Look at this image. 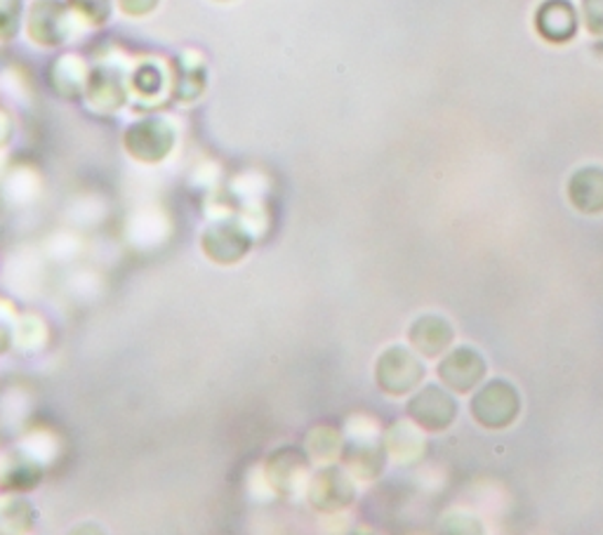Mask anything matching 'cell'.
I'll return each instance as SVG.
<instances>
[{
    "instance_id": "obj_1",
    "label": "cell",
    "mask_w": 603,
    "mask_h": 535,
    "mask_svg": "<svg viewBox=\"0 0 603 535\" xmlns=\"http://www.w3.org/2000/svg\"><path fill=\"white\" fill-rule=\"evenodd\" d=\"M474 421L491 432L507 429L522 413V396L507 380H491L472 396L469 404Z\"/></svg>"
},
{
    "instance_id": "obj_2",
    "label": "cell",
    "mask_w": 603,
    "mask_h": 535,
    "mask_svg": "<svg viewBox=\"0 0 603 535\" xmlns=\"http://www.w3.org/2000/svg\"><path fill=\"white\" fill-rule=\"evenodd\" d=\"M425 365L406 347L384 349L375 363L377 387L390 396L410 394L425 380Z\"/></svg>"
},
{
    "instance_id": "obj_3",
    "label": "cell",
    "mask_w": 603,
    "mask_h": 535,
    "mask_svg": "<svg viewBox=\"0 0 603 535\" xmlns=\"http://www.w3.org/2000/svg\"><path fill=\"white\" fill-rule=\"evenodd\" d=\"M408 417L425 432H446L458 421V401L437 384H427L408 401Z\"/></svg>"
},
{
    "instance_id": "obj_4",
    "label": "cell",
    "mask_w": 603,
    "mask_h": 535,
    "mask_svg": "<svg viewBox=\"0 0 603 535\" xmlns=\"http://www.w3.org/2000/svg\"><path fill=\"white\" fill-rule=\"evenodd\" d=\"M309 503L318 512H340L354 503L357 489L349 472L340 467H324L309 479Z\"/></svg>"
},
{
    "instance_id": "obj_5",
    "label": "cell",
    "mask_w": 603,
    "mask_h": 535,
    "mask_svg": "<svg viewBox=\"0 0 603 535\" xmlns=\"http://www.w3.org/2000/svg\"><path fill=\"white\" fill-rule=\"evenodd\" d=\"M441 382L450 392L469 394L485 378V361L472 347H458L446 354L437 368Z\"/></svg>"
},
{
    "instance_id": "obj_6",
    "label": "cell",
    "mask_w": 603,
    "mask_h": 535,
    "mask_svg": "<svg viewBox=\"0 0 603 535\" xmlns=\"http://www.w3.org/2000/svg\"><path fill=\"white\" fill-rule=\"evenodd\" d=\"M535 29L549 43H568L578 33V12L571 0H545L535 12Z\"/></svg>"
},
{
    "instance_id": "obj_7",
    "label": "cell",
    "mask_w": 603,
    "mask_h": 535,
    "mask_svg": "<svg viewBox=\"0 0 603 535\" xmlns=\"http://www.w3.org/2000/svg\"><path fill=\"white\" fill-rule=\"evenodd\" d=\"M204 250L215 262L233 264L250 250V239L243 227H237L233 222H217L204 233Z\"/></svg>"
},
{
    "instance_id": "obj_8",
    "label": "cell",
    "mask_w": 603,
    "mask_h": 535,
    "mask_svg": "<svg viewBox=\"0 0 603 535\" xmlns=\"http://www.w3.org/2000/svg\"><path fill=\"white\" fill-rule=\"evenodd\" d=\"M452 338H456V330H452L443 316H420L408 330V340L415 347V352L427 359L441 357L452 345Z\"/></svg>"
},
{
    "instance_id": "obj_9",
    "label": "cell",
    "mask_w": 603,
    "mask_h": 535,
    "mask_svg": "<svg viewBox=\"0 0 603 535\" xmlns=\"http://www.w3.org/2000/svg\"><path fill=\"white\" fill-rule=\"evenodd\" d=\"M568 200L584 215L603 212V168L588 165V168L575 171L568 182Z\"/></svg>"
},
{
    "instance_id": "obj_10",
    "label": "cell",
    "mask_w": 603,
    "mask_h": 535,
    "mask_svg": "<svg viewBox=\"0 0 603 535\" xmlns=\"http://www.w3.org/2000/svg\"><path fill=\"white\" fill-rule=\"evenodd\" d=\"M342 458L347 465V472L361 481L377 479L384 470V462H387L384 448L373 441H351L342 450Z\"/></svg>"
},
{
    "instance_id": "obj_11",
    "label": "cell",
    "mask_w": 603,
    "mask_h": 535,
    "mask_svg": "<svg viewBox=\"0 0 603 535\" xmlns=\"http://www.w3.org/2000/svg\"><path fill=\"white\" fill-rule=\"evenodd\" d=\"M272 487L278 491H297L302 487V477L307 474V458L297 454L295 448H281L276 456L270 458L266 465Z\"/></svg>"
},
{
    "instance_id": "obj_12",
    "label": "cell",
    "mask_w": 603,
    "mask_h": 535,
    "mask_svg": "<svg viewBox=\"0 0 603 535\" xmlns=\"http://www.w3.org/2000/svg\"><path fill=\"white\" fill-rule=\"evenodd\" d=\"M307 450H309V458L328 462L332 458L342 456V437L330 427H318L309 434Z\"/></svg>"
},
{
    "instance_id": "obj_13",
    "label": "cell",
    "mask_w": 603,
    "mask_h": 535,
    "mask_svg": "<svg viewBox=\"0 0 603 535\" xmlns=\"http://www.w3.org/2000/svg\"><path fill=\"white\" fill-rule=\"evenodd\" d=\"M582 20L592 36L603 39V0H582Z\"/></svg>"
}]
</instances>
